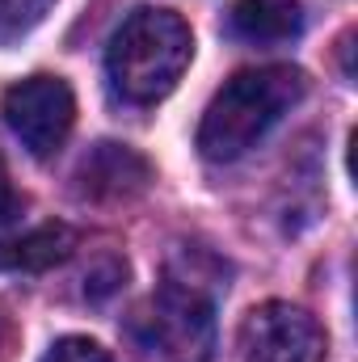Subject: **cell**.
<instances>
[{
	"label": "cell",
	"mask_w": 358,
	"mask_h": 362,
	"mask_svg": "<svg viewBox=\"0 0 358 362\" xmlns=\"http://www.w3.org/2000/svg\"><path fill=\"white\" fill-rule=\"evenodd\" d=\"M308 93V76L287 64L236 72L224 89L211 97L202 122H198V152L207 160H236L258 139H266L270 127H278Z\"/></svg>",
	"instance_id": "cell-1"
},
{
	"label": "cell",
	"mask_w": 358,
	"mask_h": 362,
	"mask_svg": "<svg viewBox=\"0 0 358 362\" xmlns=\"http://www.w3.org/2000/svg\"><path fill=\"white\" fill-rule=\"evenodd\" d=\"M194 59V34L169 8H135L110 38L105 72L110 85L131 105H152L178 89Z\"/></svg>",
	"instance_id": "cell-2"
},
{
	"label": "cell",
	"mask_w": 358,
	"mask_h": 362,
	"mask_svg": "<svg viewBox=\"0 0 358 362\" xmlns=\"http://www.w3.org/2000/svg\"><path fill=\"white\" fill-rule=\"evenodd\" d=\"M127 341L139 362H215L211 295L165 274L161 291L131 312Z\"/></svg>",
	"instance_id": "cell-3"
},
{
	"label": "cell",
	"mask_w": 358,
	"mask_h": 362,
	"mask_svg": "<svg viewBox=\"0 0 358 362\" xmlns=\"http://www.w3.org/2000/svg\"><path fill=\"white\" fill-rule=\"evenodd\" d=\"M329 337L312 312L270 299L241 320L236 358L241 362H325Z\"/></svg>",
	"instance_id": "cell-4"
},
{
	"label": "cell",
	"mask_w": 358,
	"mask_h": 362,
	"mask_svg": "<svg viewBox=\"0 0 358 362\" xmlns=\"http://www.w3.org/2000/svg\"><path fill=\"white\" fill-rule=\"evenodd\" d=\"M4 122L38 160L55 156L76 122V97L59 76H30L4 93Z\"/></svg>",
	"instance_id": "cell-5"
},
{
	"label": "cell",
	"mask_w": 358,
	"mask_h": 362,
	"mask_svg": "<svg viewBox=\"0 0 358 362\" xmlns=\"http://www.w3.org/2000/svg\"><path fill=\"white\" fill-rule=\"evenodd\" d=\"M148 160L127 144H97L81 165V194L93 202H118L148 189Z\"/></svg>",
	"instance_id": "cell-6"
},
{
	"label": "cell",
	"mask_w": 358,
	"mask_h": 362,
	"mask_svg": "<svg viewBox=\"0 0 358 362\" xmlns=\"http://www.w3.org/2000/svg\"><path fill=\"white\" fill-rule=\"evenodd\" d=\"M228 30L241 42H287L304 30V8L299 0H236Z\"/></svg>",
	"instance_id": "cell-7"
},
{
	"label": "cell",
	"mask_w": 358,
	"mask_h": 362,
	"mask_svg": "<svg viewBox=\"0 0 358 362\" xmlns=\"http://www.w3.org/2000/svg\"><path fill=\"white\" fill-rule=\"evenodd\" d=\"M72 249H76V232L68 223H42V228L13 240V270H25V274L51 270V266L68 262Z\"/></svg>",
	"instance_id": "cell-8"
},
{
	"label": "cell",
	"mask_w": 358,
	"mask_h": 362,
	"mask_svg": "<svg viewBox=\"0 0 358 362\" xmlns=\"http://www.w3.org/2000/svg\"><path fill=\"white\" fill-rule=\"evenodd\" d=\"M55 0H0V38H13V34H25L30 25H38L47 17Z\"/></svg>",
	"instance_id": "cell-9"
},
{
	"label": "cell",
	"mask_w": 358,
	"mask_h": 362,
	"mask_svg": "<svg viewBox=\"0 0 358 362\" xmlns=\"http://www.w3.org/2000/svg\"><path fill=\"white\" fill-rule=\"evenodd\" d=\"M42 362H114V358H110V350H101L89 337H64L47 350Z\"/></svg>",
	"instance_id": "cell-10"
},
{
	"label": "cell",
	"mask_w": 358,
	"mask_h": 362,
	"mask_svg": "<svg viewBox=\"0 0 358 362\" xmlns=\"http://www.w3.org/2000/svg\"><path fill=\"white\" fill-rule=\"evenodd\" d=\"M17 211H21V198H17V189H13V181H8V169H4V160H0V228H8V223L17 219Z\"/></svg>",
	"instance_id": "cell-11"
},
{
	"label": "cell",
	"mask_w": 358,
	"mask_h": 362,
	"mask_svg": "<svg viewBox=\"0 0 358 362\" xmlns=\"http://www.w3.org/2000/svg\"><path fill=\"white\" fill-rule=\"evenodd\" d=\"M0 270H13V240L0 236Z\"/></svg>",
	"instance_id": "cell-12"
}]
</instances>
